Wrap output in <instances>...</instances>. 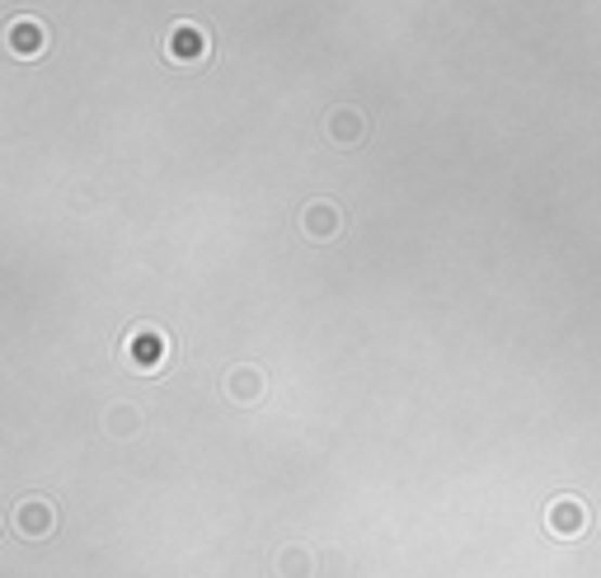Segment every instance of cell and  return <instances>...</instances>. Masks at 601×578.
<instances>
[{"instance_id": "6da1fadb", "label": "cell", "mask_w": 601, "mask_h": 578, "mask_svg": "<svg viewBox=\"0 0 601 578\" xmlns=\"http://www.w3.org/2000/svg\"><path fill=\"white\" fill-rule=\"evenodd\" d=\"M123 358H127L132 372L155 376L169 362V334L161 330V324H132L127 338H123Z\"/></svg>"}, {"instance_id": "7a4b0ae2", "label": "cell", "mask_w": 601, "mask_h": 578, "mask_svg": "<svg viewBox=\"0 0 601 578\" xmlns=\"http://www.w3.org/2000/svg\"><path fill=\"white\" fill-rule=\"evenodd\" d=\"M165 56H169L175 66H203L207 56H212L207 28H203V24H189V20L169 24V34H165Z\"/></svg>"}, {"instance_id": "3957f363", "label": "cell", "mask_w": 601, "mask_h": 578, "mask_svg": "<svg viewBox=\"0 0 601 578\" xmlns=\"http://www.w3.org/2000/svg\"><path fill=\"white\" fill-rule=\"evenodd\" d=\"M296 226H300V235L306 240H338L343 231V207L338 203H329V197H315V203H306L296 211Z\"/></svg>"}, {"instance_id": "277c9868", "label": "cell", "mask_w": 601, "mask_h": 578, "mask_svg": "<svg viewBox=\"0 0 601 578\" xmlns=\"http://www.w3.org/2000/svg\"><path fill=\"white\" fill-rule=\"evenodd\" d=\"M5 48L20 56V62H38V56L48 52V28H42V20L20 14V20L5 24Z\"/></svg>"}, {"instance_id": "5b68a950", "label": "cell", "mask_w": 601, "mask_h": 578, "mask_svg": "<svg viewBox=\"0 0 601 578\" xmlns=\"http://www.w3.org/2000/svg\"><path fill=\"white\" fill-rule=\"evenodd\" d=\"M546 527H550V536L574 541V536L588 531V508H583V499H574V493H564V499H554L546 508Z\"/></svg>"}, {"instance_id": "8992f818", "label": "cell", "mask_w": 601, "mask_h": 578, "mask_svg": "<svg viewBox=\"0 0 601 578\" xmlns=\"http://www.w3.org/2000/svg\"><path fill=\"white\" fill-rule=\"evenodd\" d=\"M221 390H226V400H235V404H259L264 395H268V376L259 372V367L240 362V367H231V372H226Z\"/></svg>"}, {"instance_id": "52a82bcc", "label": "cell", "mask_w": 601, "mask_h": 578, "mask_svg": "<svg viewBox=\"0 0 601 578\" xmlns=\"http://www.w3.org/2000/svg\"><path fill=\"white\" fill-rule=\"evenodd\" d=\"M10 522H14V531H20V536L38 541V536H52L56 513H52V503H48V499H24V503L10 513Z\"/></svg>"}, {"instance_id": "ba28073f", "label": "cell", "mask_w": 601, "mask_h": 578, "mask_svg": "<svg viewBox=\"0 0 601 578\" xmlns=\"http://www.w3.org/2000/svg\"><path fill=\"white\" fill-rule=\"evenodd\" d=\"M324 132H329V141H334V146H357V141L367 137V113H362V108H353V104L329 108Z\"/></svg>"}, {"instance_id": "9c48e42d", "label": "cell", "mask_w": 601, "mask_h": 578, "mask_svg": "<svg viewBox=\"0 0 601 578\" xmlns=\"http://www.w3.org/2000/svg\"><path fill=\"white\" fill-rule=\"evenodd\" d=\"M104 433H108V437H118V442L137 437V433H141V409H137V404H127V400L108 404V409H104Z\"/></svg>"}, {"instance_id": "30bf717a", "label": "cell", "mask_w": 601, "mask_h": 578, "mask_svg": "<svg viewBox=\"0 0 601 578\" xmlns=\"http://www.w3.org/2000/svg\"><path fill=\"white\" fill-rule=\"evenodd\" d=\"M315 574V560L306 545H287L278 555V578H310Z\"/></svg>"}]
</instances>
